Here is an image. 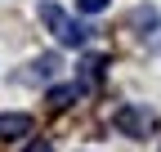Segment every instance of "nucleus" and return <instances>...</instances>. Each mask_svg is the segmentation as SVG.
Returning a JSON list of instances; mask_svg holds the SVG:
<instances>
[{"instance_id":"obj_3","label":"nucleus","mask_w":161,"mask_h":152,"mask_svg":"<svg viewBox=\"0 0 161 152\" xmlns=\"http://www.w3.org/2000/svg\"><path fill=\"white\" fill-rule=\"evenodd\" d=\"M23 134H31V117L27 112H5L0 117V139H23Z\"/></svg>"},{"instance_id":"obj_4","label":"nucleus","mask_w":161,"mask_h":152,"mask_svg":"<svg viewBox=\"0 0 161 152\" xmlns=\"http://www.w3.org/2000/svg\"><path fill=\"white\" fill-rule=\"evenodd\" d=\"M45 99H49L54 107H72V103L80 99V85H54V90L45 94Z\"/></svg>"},{"instance_id":"obj_1","label":"nucleus","mask_w":161,"mask_h":152,"mask_svg":"<svg viewBox=\"0 0 161 152\" xmlns=\"http://www.w3.org/2000/svg\"><path fill=\"white\" fill-rule=\"evenodd\" d=\"M40 23L58 36V45H72V49H80V45H85V36H90V27H80L63 5H54V0H45V5H40Z\"/></svg>"},{"instance_id":"obj_8","label":"nucleus","mask_w":161,"mask_h":152,"mask_svg":"<svg viewBox=\"0 0 161 152\" xmlns=\"http://www.w3.org/2000/svg\"><path fill=\"white\" fill-rule=\"evenodd\" d=\"M27 152H54V148H49V143H31Z\"/></svg>"},{"instance_id":"obj_5","label":"nucleus","mask_w":161,"mask_h":152,"mask_svg":"<svg viewBox=\"0 0 161 152\" xmlns=\"http://www.w3.org/2000/svg\"><path fill=\"white\" fill-rule=\"evenodd\" d=\"M54 67H58V58H54V54H45V58H36V63H31L27 81H49V76H54Z\"/></svg>"},{"instance_id":"obj_2","label":"nucleus","mask_w":161,"mask_h":152,"mask_svg":"<svg viewBox=\"0 0 161 152\" xmlns=\"http://www.w3.org/2000/svg\"><path fill=\"white\" fill-rule=\"evenodd\" d=\"M112 125L121 130V134H130V139H148V130H152V117L143 107H134V103H125V107H116V117H112Z\"/></svg>"},{"instance_id":"obj_7","label":"nucleus","mask_w":161,"mask_h":152,"mask_svg":"<svg viewBox=\"0 0 161 152\" xmlns=\"http://www.w3.org/2000/svg\"><path fill=\"white\" fill-rule=\"evenodd\" d=\"M76 9H80V14H103L108 0H76Z\"/></svg>"},{"instance_id":"obj_6","label":"nucleus","mask_w":161,"mask_h":152,"mask_svg":"<svg viewBox=\"0 0 161 152\" xmlns=\"http://www.w3.org/2000/svg\"><path fill=\"white\" fill-rule=\"evenodd\" d=\"M103 67H108V58H103V54H94V58H85V81L94 85L98 76H103Z\"/></svg>"}]
</instances>
